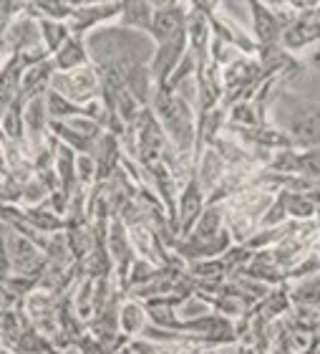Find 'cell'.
I'll list each match as a JSON object with an SVG mask.
<instances>
[{
  "label": "cell",
  "instance_id": "cell-4",
  "mask_svg": "<svg viewBox=\"0 0 320 354\" xmlns=\"http://www.w3.org/2000/svg\"><path fill=\"white\" fill-rule=\"evenodd\" d=\"M187 53V36L182 33H177L174 38H169L164 44L154 46L152 56H149V74L152 79L157 82V86H164L167 79L172 76V71L177 68V64L182 61V56Z\"/></svg>",
  "mask_w": 320,
  "mask_h": 354
},
{
  "label": "cell",
  "instance_id": "cell-1",
  "mask_svg": "<svg viewBox=\"0 0 320 354\" xmlns=\"http://www.w3.org/2000/svg\"><path fill=\"white\" fill-rule=\"evenodd\" d=\"M51 91L83 106V104L101 96V82H99L94 64H88V66L73 68V71H66V74H53Z\"/></svg>",
  "mask_w": 320,
  "mask_h": 354
},
{
  "label": "cell",
  "instance_id": "cell-7",
  "mask_svg": "<svg viewBox=\"0 0 320 354\" xmlns=\"http://www.w3.org/2000/svg\"><path fill=\"white\" fill-rule=\"evenodd\" d=\"M149 324V317H146V306L137 299H129L124 296L121 304H119V311H117V326H119V334L124 337V339H139L141 332L146 329Z\"/></svg>",
  "mask_w": 320,
  "mask_h": 354
},
{
  "label": "cell",
  "instance_id": "cell-3",
  "mask_svg": "<svg viewBox=\"0 0 320 354\" xmlns=\"http://www.w3.org/2000/svg\"><path fill=\"white\" fill-rule=\"evenodd\" d=\"M152 26H149V41L154 46L164 44L169 38H174L177 33L184 30V21H187V3H152Z\"/></svg>",
  "mask_w": 320,
  "mask_h": 354
},
{
  "label": "cell",
  "instance_id": "cell-6",
  "mask_svg": "<svg viewBox=\"0 0 320 354\" xmlns=\"http://www.w3.org/2000/svg\"><path fill=\"white\" fill-rule=\"evenodd\" d=\"M250 15H252V41L257 48L265 46H280V23L275 21L272 10L268 8V3H248Z\"/></svg>",
  "mask_w": 320,
  "mask_h": 354
},
{
  "label": "cell",
  "instance_id": "cell-2",
  "mask_svg": "<svg viewBox=\"0 0 320 354\" xmlns=\"http://www.w3.org/2000/svg\"><path fill=\"white\" fill-rule=\"evenodd\" d=\"M207 207V195L202 192V187L197 185V180H187L182 185V190L177 195V207H174V221L172 225L177 228L179 238L190 236V230L194 228L197 218L202 215V210Z\"/></svg>",
  "mask_w": 320,
  "mask_h": 354
},
{
  "label": "cell",
  "instance_id": "cell-13",
  "mask_svg": "<svg viewBox=\"0 0 320 354\" xmlns=\"http://www.w3.org/2000/svg\"><path fill=\"white\" fill-rule=\"evenodd\" d=\"M38 30H41V44L43 48L51 53H56L61 46L66 44V38L71 36V30H68V23H61V21H38Z\"/></svg>",
  "mask_w": 320,
  "mask_h": 354
},
{
  "label": "cell",
  "instance_id": "cell-10",
  "mask_svg": "<svg viewBox=\"0 0 320 354\" xmlns=\"http://www.w3.org/2000/svg\"><path fill=\"white\" fill-rule=\"evenodd\" d=\"M51 64H53V68H56V74H66V71H73V68L88 66L91 59H88L86 41L76 36H68L59 51L51 53Z\"/></svg>",
  "mask_w": 320,
  "mask_h": 354
},
{
  "label": "cell",
  "instance_id": "cell-11",
  "mask_svg": "<svg viewBox=\"0 0 320 354\" xmlns=\"http://www.w3.org/2000/svg\"><path fill=\"white\" fill-rule=\"evenodd\" d=\"M154 6L144 0H134V3H121V13H119V26L131 33H149L152 26Z\"/></svg>",
  "mask_w": 320,
  "mask_h": 354
},
{
  "label": "cell",
  "instance_id": "cell-12",
  "mask_svg": "<svg viewBox=\"0 0 320 354\" xmlns=\"http://www.w3.org/2000/svg\"><path fill=\"white\" fill-rule=\"evenodd\" d=\"M222 228H225V210H222V205H207L202 210V215L197 218L194 228L190 230V236H184V238L207 241V238L217 236Z\"/></svg>",
  "mask_w": 320,
  "mask_h": 354
},
{
  "label": "cell",
  "instance_id": "cell-5",
  "mask_svg": "<svg viewBox=\"0 0 320 354\" xmlns=\"http://www.w3.org/2000/svg\"><path fill=\"white\" fill-rule=\"evenodd\" d=\"M320 36V21L318 10H310L306 15H298L288 28L280 33V48L288 51H306L308 46H315Z\"/></svg>",
  "mask_w": 320,
  "mask_h": 354
},
{
  "label": "cell",
  "instance_id": "cell-9",
  "mask_svg": "<svg viewBox=\"0 0 320 354\" xmlns=\"http://www.w3.org/2000/svg\"><path fill=\"white\" fill-rule=\"evenodd\" d=\"M53 74H56V68H53L51 59L41 61V64H36V66L23 68L21 94H18V99H21V102H28V99H36V96H46L48 94V88H51Z\"/></svg>",
  "mask_w": 320,
  "mask_h": 354
},
{
  "label": "cell",
  "instance_id": "cell-8",
  "mask_svg": "<svg viewBox=\"0 0 320 354\" xmlns=\"http://www.w3.org/2000/svg\"><path fill=\"white\" fill-rule=\"evenodd\" d=\"M21 74H23V64L18 56L0 59V119L18 102V94H21Z\"/></svg>",
  "mask_w": 320,
  "mask_h": 354
}]
</instances>
